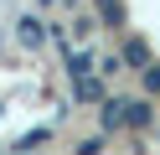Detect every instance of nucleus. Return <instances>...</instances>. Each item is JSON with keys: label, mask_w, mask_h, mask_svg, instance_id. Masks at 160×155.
<instances>
[{"label": "nucleus", "mask_w": 160, "mask_h": 155, "mask_svg": "<svg viewBox=\"0 0 160 155\" xmlns=\"http://www.w3.org/2000/svg\"><path fill=\"white\" fill-rule=\"evenodd\" d=\"M119 124H124V103H108L103 109V129H119Z\"/></svg>", "instance_id": "f257e3e1"}]
</instances>
